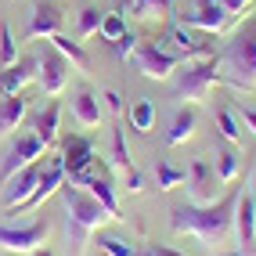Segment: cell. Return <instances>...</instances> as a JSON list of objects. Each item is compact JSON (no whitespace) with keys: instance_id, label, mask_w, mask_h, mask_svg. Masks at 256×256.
<instances>
[{"instance_id":"33","label":"cell","mask_w":256,"mask_h":256,"mask_svg":"<svg viewBox=\"0 0 256 256\" xmlns=\"http://www.w3.org/2000/svg\"><path fill=\"white\" fill-rule=\"evenodd\" d=\"M134 47H138V36H134L130 29L112 44V50H116V58H119V62H130V50H134Z\"/></svg>"},{"instance_id":"2","label":"cell","mask_w":256,"mask_h":256,"mask_svg":"<svg viewBox=\"0 0 256 256\" xmlns=\"http://www.w3.org/2000/svg\"><path fill=\"white\" fill-rule=\"evenodd\" d=\"M58 195L65 202V231H69V242L76 246V252H83L87 242H90V234L101 231L112 216H108V210L101 206L87 188H76V184L65 180Z\"/></svg>"},{"instance_id":"25","label":"cell","mask_w":256,"mask_h":256,"mask_svg":"<svg viewBox=\"0 0 256 256\" xmlns=\"http://www.w3.org/2000/svg\"><path fill=\"white\" fill-rule=\"evenodd\" d=\"M112 166L119 170V174L134 170L130 152H126V126H116V130H112Z\"/></svg>"},{"instance_id":"30","label":"cell","mask_w":256,"mask_h":256,"mask_svg":"<svg viewBox=\"0 0 256 256\" xmlns=\"http://www.w3.org/2000/svg\"><path fill=\"white\" fill-rule=\"evenodd\" d=\"M101 40H108V44H116L119 36H123V32H126V22H123V14H105V18H101Z\"/></svg>"},{"instance_id":"28","label":"cell","mask_w":256,"mask_h":256,"mask_svg":"<svg viewBox=\"0 0 256 256\" xmlns=\"http://www.w3.org/2000/svg\"><path fill=\"white\" fill-rule=\"evenodd\" d=\"M156 180H159L162 192H170V188H177V184H184V180H188V170H177L174 162L159 159V162H156Z\"/></svg>"},{"instance_id":"3","label":"cell","mask_w":256,"mask_h":256,"mask_svg":"<svg viewBox=\"0 0 256 256\" xmlns=\"http://www.w3.org/2000/svg\"><path fill=\"white\" fill-rule=\"evenodd\" d=\"M220 83L234 90H256V14L234 29L228 50L220 54Z\"/></svg>"},{"instance_id":"20","label":"cell","mask_w":256,"mask_h":256,"mask_svg":"<svg viewBox=\"0 0 256 256\" xmlns=\"http://www.w3.org/2000/svg\"><path fill=\"white\" fill-rule=\"evenodd\" d=\"M72 116L80 126H101V101L94 98V90H76L72 94Z\"/></svg>"},{"instance_id":"21","label":"cell","mask_w":256,"mask_h":256,"mask_svg":"<svg viewBox=\"0 0 256 256\" xmlns=\"http://www.w3.org/2000/svg\"><path fill=\"white\" fill-rule=\"evenodd\" d=\"M195 123H198V116H195V105H180L177 116H174V123H170V134H166V144H184L188 138L195 134Z\"/></svg>"},{"instance_id":"40","label":"cell","mask_w":256,"mask_h":256,"mask_svg":"<svg viewBox=\"0 0 256 256\" xmlns=\"http://www.w3.org/2000/svg\"><path fill=\"white\" fill-rule=\"evenodd\" d=\"M249 195H252V202H256V177H252V192H249Z\"/></svg>"},{"instance_id":"8","label":"cell","mask_w":256,"mask_h":256,"mask_svg":"<svg viewBox=\"0 0 256 256\" xmlns=\"http://www.w3.org/2000/svg\"><path fill=\"white\" fill-rule=\"evenodd\" d=\"M44 152H47V144H44L32 130L18 134V138H14V144H11V152L4 156V162H0V188H4L14 174H18V170H26L29 162L44 159Z\"/></svg>"},{"instance_id":"10","label":"cell","mask_w":256,"mask_h":256,"mask_svg":"<svg viewBox=\"0 0 256 256\" xmlns=\"http://www.w3.org/2000/svg\"><path fill=\"white\" fill-rule=\"evenodd\" d=\"M234 231H238V252L231 256H252L256 252V202L249 192H238V202H234Z\"/></svg>"},{"instance_id":"31","label":"cell","mask_w":256,"mask_h":256,"mask_svg":"<svg viewBox=\"0 0 256 256\" xmlns=\"http://www.w3.org/2000/svg\"><path fill=\"white\" fill-rule=\"evenodd\" d=\"M98 246H101V252H108V256H138V249H134L130 242H123V238H116V234H101Z\"/></svg>"},{"instance_id":"38","label":"cell","mask_w":256,"mask_h":256,"mask_svg":"<svg viewBox=\"0 0 256 256\" xmlns=\"http://www.w3.org/2000/svg\"><path fill=\"white\" fill-rule=\"evenodd\" d=\"M242 123L252 130V138H256V108H242Z\"/></svg>"},{"instance_id":"4","label":"cell","mask_w":256,"mask_h":256,"mask_svg":"<svg viewBox=\"0 0 256 256\" xmlns=\"http://www.w3.org/2000/svg\"><path fill=\"white\" fill-rule=\"evenodd\" d=\"M174 76H177V83H174L177 101L198 105V101H206V98H210V90L220 83V58H216V54H210V58L180 62V69H177Z\"/></svg>"},{"instance_id":"12","label":"cell","mask_w":256,"mask_h":256,"mask_svg":"<svg viewBox=\"0 0 256 256\" xmlns=\"http://www.w3.org/2000/svg\"><path fill=\"white\" fill-rule=\"evenodd\" d=\"M40 174H44V162L36 159V162H29L26 170H18V174L8 180V188H4V210H8V213H18V210H22V202L36 192Z\"/></svg>"},{"instance_id":"23","label":"cell","mask_w":256,"mask_h":256,"mask_svg":"<svg viewBox=\"0 0 256 256\" xmlns=\"http://www.w3.org/2000/svg\"><path fill=\"white\" fill-rule=\"evenodd\" d=\"M112 188H116V184H112L105 174H94V177H90V184H87V192H90V195H94L105 210H108V216H112V220H123V216H119V202H116V192H112Z\"/></svg>"},{"instance_id":"13","label":"cell","mask_w":256,"mask_h":256,"mask_svg":"<svg viewBox=\"0 0 256 256\" xmlns=\"http://www.w3.org/2000/svg\"><path fill=\"white\" fill-rule=\"evenodd\" d=\"M65 26V11L62 4H54V0H44V4L32 8L29 14V29H26V36L29 40H50V36H58Z\"/></svg>"},{"instance_id":"19","label":"cell","mask_w":256,"mask_h":256,"mask_svg":"<svg viewBox=\"0 0 256 256\" xmlns=\"http://www.w3.org/2000/svg\"><path fill=\"white\" fill-rule=\"evenodd\" d=\"M58 126H62V105H58V101H50L44 112L32 116V134H36L44 144H54L58 141Z\"/></svg>"},{"instance_id":"6","label":"cell","mask_w":256,"mask_h":256,"mask_svg":"<svg viewBox=\"0 0 256 256\" xmlns=\"http://www.w3.org/2000/svg\"><path fill=\"white\" fill-rule=\"evenodd\" d=\"M130 62L138 65V72L148 76V80H170L180 69V58L174 54V50H166L159 40H148V44L138 40V47L130 50Z\"/></svg>"},{"instance_id":"39","label":"cell","mask_w":256,"mask_h":256,"mask_svg":"<svg viewBox=\"0 0 256 256\" xmlns=\"http://www.w3.org/2000/svg\"><path fill=\"white\" fill-rule=\"evenodd\" d=\"M29 256H54V249H47V246H40V249H32Z\"/></svg>"},{"instance_id":"27","label":"cell","mask_w":256,"mask_h":256,"mask_svg":"<svg viewBox=\"0 0 256 256\" xmlns=\"http://www.w3.org/2000/svg\"><path fill=\"white\" fill-rule=\"evenodd\" d=\"M213 170H216V180H220V184H234V177H238V156H234L231 148L216 152V162H213Z\"/></svg>"},{"instance_id":"18","label":"cell","mask_w":256,"mask_h":256,"mask_svg":"<svg viewBox=\"0 0 256 256\" xmlns=\"http://www.w3.org/2000/svg\"><path fill=\"white\" fill-rule=\"evenodd\" d=\"M29 80H36V58L32 62H14L8 69H0V94H22Z\"/></svg>"},{"instance_id":"14","label":"cell","mask_w":256,"mask_h":256,"mask_svg":"<svg viewBox=\"0 0 256 256\" xmlns=\"http://www.w3.org/2000/svg\"><path fill=\"white\" fill-rule=\"evenodd\" d=\"M188 188H192V202L195 206H210V202H216V170L213 162L206 159H195L192 166H188Z\"/></svg>"},{"instance_id":"16","label":"cell","mask_w":256,"mask_h":256,"mask_svg":"<svg viewBox=\"0 0 256 256\" xmlns=\"http://www.w3.org/2000/svg\"><path fill=\"white\" fill-rule=\"evenodd\" d=\"M26 116H29V101L22 94H4L0 98V141L11 138V134L22 126Z\"/></svg>"},{"instance_id":"34","label":"cell","mask_w":256,"mask_h":256,"mask_svg":"<svg viewBox=\"0 0 256 256\" xmlns=\"http://www.w3.org/2000/svg\"><path fill=\"white\" fill-rule=\"evenodd\" d=\"M216 4H220V8H224V11L231 14V18H234V22H238V18H242V11H246V8L252 4V0H216Z\"/></svg>"},{"instance_id":"37","label":"cell","mask_w":256,"mask_h":256,"mask_svg":"<svg viewBox=\"0 0 256 256\" xmlns=\"http://www.w3.org/2000/svg\"><path fill=\"white\" fill-rule=\"evenodd\" d=\"M101 101H105V105H108L112 112H123V98H119L112 87H105V90H101Z\"/></svg>"},{"instance_id":"36","label":"cell","mask_w":256,"mask_h":256,"mask_svg":"<svg viewBox=\"0 0 256 256\" xmlns=\"http://www.w3.org/2000/svg\"><path fill=\"white\" fill-rule=\"evenodd\" d=\"M123 184H126V192H134V195L144 192V180H141L138 170H126V174H123Z\"/></svg>"},{"instance_id":"29","label":"cell","mask_w":256,"mask_h":256,"mask_svg":"<svg viewBox=\"0 0 256 256\" xmlns=\"http://www.w3.org/2000/svg\"><path fill=\"white\" fill-rule=\"evenodd\" d=\"M18 62V44H14V32L8 22H0V69Z\"/></svg>"},{"instance_id":"22","label":"cell","mask_w":256,"mask_h":256,"mask_svg":"<svg viewBox=\"0 0 256 256\" xmlns=\"http://www.w3.org/2000/svg\"><path fill=\"white\" fill-rule=\"evenodd\" d=\"M47 44H50V47H54V50H58V54H62L65 62H69V65H72V69H76V72H87V69H90V58H87V50H83L80 44H72L69 36H65V32H58V36H50Z\"/></svg>"},{"instance_id":"32","label":"cell","mask_w":256,"mask_h":256,"mask_svg":"<svg viewBox=\"0 0 256 256\" xmlns=\"http://www.w3.org/2000/svg\"><path fill=\"white\" fill-rule=\"evenodd\" d=\"M101 18H105V14H101L98 8H83V11H80V40L94 36V32L101 29Z\"/></svg>"},{"instance_id":"11","label":"cell","mask_w":256,"mask_h":256,"mask_svg":"<svg viewBox=\"0 0 256 256\" xmlns=\"http://www.w3.org/2000/svg\"><path fill=\"white\" fill-rule=\"evenodd\" d=\"M188 29H202V32H213V36H220V32H228L231 26H238L231 14L216 4V0H198V8L192 14H184V22Z\"/></svg>"},{"instance_id":"24","label":"cell","mask_w":256,"mask_h":256,"mask_svg":"<svg viewBox=\"0 0 256 256\" xmlns=\"http://www.w3.org/2000/svg\"><path fill=\"white\" fill-rule=\"evenodd\" d=\"M152 123H156V105H152L148 98L134 101V108H130V126L138 130V134H148V130H152Z\"/></svg>"},{"instance_id":"7","label":"cell","mask_w":256,"mask_h":256,"mask_svg":"<svg viewBox=\"0 0 256 256\" xmlns=\"http://www.w3.org/2000/svg\"><path fill=\"white\" fill-rule=\"evenodd\" d=\"M47 234H50V224H47V216L44 220H32V224H0V249L4 252H22L29 256L32 249H40L47 242Z\"/></svg>"},{"instance_id":"15","label":"cell","mask_w":256,"mask_h":256,"mask_svg":"<svg viewBox=\"0 0 256 256\" xmlns=\"http://www.w3.org/2000/svg\"><path fill=\"white\" fill-rule=\"evenodd\" d=\"M62 184H65L62 159H47V162H44V174H40V184H36V192H32V195L22 202V210H36V206H44L50 195H58V192H62Z\"/></svg>"},{"instance_id":"1","label":"cell","mask_w":256,"mask_h":256,"mask_svg":"<svg viewBox=\"0 0 256 256\" xmlns=\"http://www.w3.org/2000/svg\"><path fill=\"white\" fill-rule=\"evenodd\" d=\"M234 202H238V192H228L224 198L210 202V206H174L170 210V228L177 234H192L198 238L206 249H220L228 246L231 238V228H234Z\"/></svg>"},{"instance_id":"35","label":"cell","mask_w":256,"mask_h":256,"mask_svg":"<svg viewBox=\"0 0 256 256\" xmlns=\"http://www.w3.org/2000/svg\"><path fill=\"white\" fill-rule=\"evenodd\" d=\"M138 256H188V252H177V249H170V246L152 242V246H144V252H138Z\"/></svg>"},{"instance_id":"9","label":"cell","mask_w":256,"mask_h":256,"mask_svg":"<svg viewBox=\"0 0 256 256\" xmlns=\"http://www.w3.org/2000/svg\"><path fill=\"white\" fill-rule=\"evenodd\" d=\"M69 69H72V65L65 62L54 47H50L47 54L36 58V83L44 87L47 98H58V94L65 90V83H69Z\"/></svg>"},{"instance_id":"26","label":"cell","mask_w":256,"mask_h":256,"mask_svg":"<svg viewBox=\"0 0 256 256\" xmlns=\"http://www.w3.org/2000/svg\"><path fill=\"white\" fill-rule=\"evenodd\" d=\"M216 134H220L228 144H238V141H242V126H238V119H234L231 108H216Z\"/></svg>"},{"instance_id":"17","label":"cell","mask_w":256,"mask_h":256,"mask_svg":"<svg viewBox=\"0 0 256 256\" xmlns=\"http://www.w3.org/2000/svg\"><path fill=\"white\" fill-rule=\"evenodd\" d=\"M126 8V14L141 22H159V18H174L177 11V0H119Z\"/></svg>"},{"instance_id":"5","label":"cell","mask_w":256,"mask_h":256,"mask_svg":"<svg viewBox=\"0 0 256 256\" xmlns=\"http://www.w3.org/2000/svg\"><path fill=\"white\" fill-rule=\"evenodd\" d=\"M58 159H62V170H65V180L76 184V188H87L90 177L98 174L94 170V141L90 138H80V134L65 138Z\"/></svg>"}]
</instances>
